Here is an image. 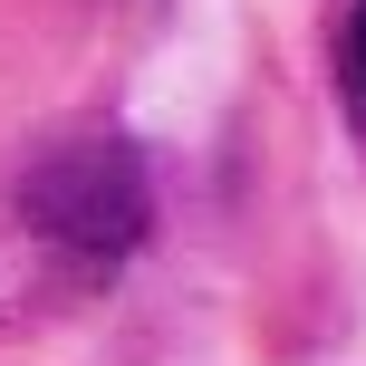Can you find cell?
Wrapping results in <instances>:
<instances>
[{
	"label": "cell",
	"instance_id": "cell-1",
	"mask_svg": "<svg viewBox=\"0 0 366 366\" xmlns=\"http://www.w3.org/2000/svg\"><path fill=\"white\" fill-rule=\"evenodd\" d=\"M19 222L68 260H126L154 232V183L126 135H77L19 174Z\"/></svg>",
	"mask_w": 366,
	"mask_h": 366
},
{
	"label": "cell",
	"instance_id": "cell-2",
	"mask_svg": "<svg viewBox=\"0 0 366 366\" xmlns=\"http://www.w3.org/2000/svg\"><path fill=\"white\" fill-rule=\"evenodd\" d=\"M337 68H347V97H357V116H366V0L347 10V49H337Z\"/></svg>",
	"mask_w": 366,
	"mask_h": 366
}]
</instances>
